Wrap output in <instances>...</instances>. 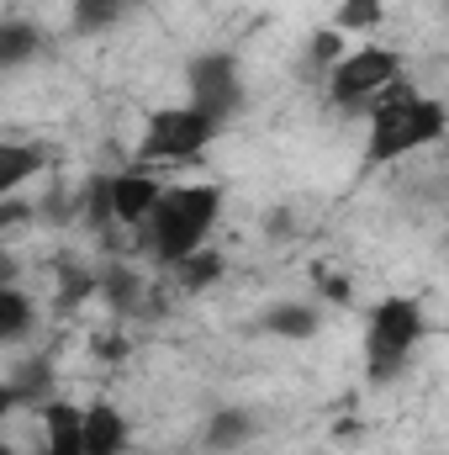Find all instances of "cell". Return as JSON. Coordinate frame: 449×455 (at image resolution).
<instances>
[{
    "label": "cell",
    "instance_id": "cell-1",
    "mask_svg": "<svg viewBox=\"0 0 449 455\" xmlns=\"http://www.w3.org/2000/svg\"><path fill=\"white\" fill-rule=\"evenodd\" d=\"M449 138V107L439 96L413 91L407 80H397L370 112H365V170L381 164H402L418 148H434Z\"/></svg>",
    "mask_w": 449,
    "mask_h": 455
},
{
    "label": "cell",
    "instance_id": "cell-2",
    "mask_svg": "<svg viewBox=\"0 0 449 455\" xmlns=\"http://www.w3.org/2000/svg\"><path fill=\"white\" fill-rule=\"evenodd\" d=\"M217 218H223V186H169L164 202L154 207V218L138 233H143V249L154 254V265L175 270L180 259L207 249Z\"/></svg>",
    "mask_w": 449,
    "mask_h": 455
},
{
    "label": "cell",
    "instance_id": "cell-3",
    "mask_svg": "<svg viewBox=\"0 0 449 455\" xmlns=\"http://www.w3.org/2000/svg\"><path fill=\"white\" fill-rule=\"evenodd\" d=\"M423 334H429V318L418 297H381L365 318V381L391 387L407 371V360L418 355Z\"/></svg>",
    "mask_w": 449,
    "mask_h": 455
},
{
    "label": "cell",
    "instance_id": "cell-4",
    "mask_svg": "<svg viewBox=\"0 0 449 455\" xmlns=\"http://www.w3.org/2000/svg\"><path fill=\"white\" fill-rule=\"evenodd\" d=\"M223 138V122L207 112H196L191 101H180V107H159V112H148L143 122V132H138V164H191V159H201L212 143Z\"/></svg>",
    "mask_w": 449,
    "mask_h": 455
},
{
    "label": "cell",
    "instance_id": "cell-5",
    "mask_svg": "<svg viewBox=\"0 0 449 455\" xmlns=\"http://www.w3.org/2000/svg\"><path fill=\"white\" fill-rule=\"evenodd\" d=\"M397 80H407L402 75V53L386 48V43H365V48H349L343 53V64L323 80V96H328V107H338V112H370Z\"/></svg>",
    "mask_w": 449,
    "mask_h": 455
},
{
    "label": "cell",
    "instance_id": "cell-6",
    "mask_svg": "<svg viewBox=\"0 0 449 455\" xmlns=\"http://www.w3.org/2000/svg\"><path fill=\"white\" fill-rule=\"evenodd\" d=\"M185 101L196 112L217 116L223 127L243 112V69H238L232 48H207L185 64Z\"/></svg>",
    "mask_w": 449,
    "mask_h": 455
},
{
    "label": "cell",
    "instance_id": "cell-7",
    "mask_svg": "<svg viewBox=\"0 0 449 455\" xmlns=\"http://www.w3.org/2000/svg\"><path fill=\"white\" fill-rule=\"evenodd\" d=\"M85 413L69 397H48L37 408V455H85Z\"/></svg>",
    "mask_w": 449,
    "mask_h": 455
},
{
    "label": "cell",
    "instance_id": "cell-8",
    "mask_svg": "<svg viewBox=\"0 0 449 455\" xmlns=\"http://www.w3.org/2000/svg\"><path fill=\"white\" fill-rule=\"evenodd\" d=\"M48 397H59V392H53V365H48L43 355L11 360L5 387H0V413H16V408H32V413H37Z\"/></svg>",
    "mask_w": 449,
    "mask_h": 455
},
{
    "label": "cell",
    "instance_id": "cell-9",
    "mask_svg": "<svg viewBox=\"0 0 449 455\" xmlns=\"http://www.w3.org/2000/svg\"><path fill=\"white\" fill-rule=\"evenodd\" d=\"M164 180L148 170V164H132V170H116V223L122 228H143L154 218V207L164 202Z\"/></svg>",
    "mask_w": 449,
    "mask_h": 455
},
{
    "label": "cell",
    "instance_id": "cell-10",
    "mask_svg": "<svg viewBox=\"0 0 449 455\" xmlns=\"http://www.w3.org/2000/svg\"><path fill=\"white\" fill-rule=\"evenodd\" d=\"M75 223L85 233H112L116 223V175L112 170H91L80 186H75Z\"/></svg>",
    "mask_w": 449,
    "mask_h": 455
},
{
    "label": "cell",
    "instance_id": "cell-11",
    "mask_svg": "<svg viewBox=\"0 0 449 455\" xmlns=\"http://www.w3.org/2000/svg\"><path fill=\"white\" fill-rule=\"evenodd\" d=\"M259 435V413L254 408H217L207 424H201V451L207 455H238L254 445Z\"/></svg>",
    "mask_w": 449,
    "mask_h": 455
},
{
    "label": "cell",
    "instance_id": "cell-12",
    "mask_svg": "<svg viewBox=\"0 0 449 455\" xmlns=\"http://www.w3.org/2000/svg\"><path fill=\"white\" fill-rule=\"evenodd\" d=\"M318 329H323V307H318V302H270V307L259 313V334L286 339V344L318 339Z\"/></svg>",
    "mask_w": 449,
    "mask_h": 455
},
{
    "label": "cell",
    "instance_id": "cell-13",
    "mask_svg": "<svg viewBox=\"0 0 449 455\" xmlns=\"http://www.w3.org/2000/svg\"><path fill=\"white\" fill-rule=\"evenodd\" d=\"M127 445H132V424L112 403H91V413H85V455H127Z\"/></svg>",
    "mask_w": 449,
    "mask_h": 455
},
{
    "label": "cell",
    "instance_id": "cell-14",
    "mask_svg": "<svg viewBox=\"0 0 449 455\" xmlns=\"http://www.w3.org/2000/svg\"><path fill=\"white\" fill-rule=\"evenodd\" d=\"M101 297L112 302L116 313H132V318H159V313H154V297H148V286H143V275H138V270H127V265L101 270Z\"/></svg>",
    "mask_w": 449,
    "mask_h": 455
},
{
    "label": "cell",
    "instance_id": "cell-15",
    "mask_svg": "<svg viewBox=\"0 0 449 455\" xmlns=\"http://www.w3.org/2000/svg\"><path fill=\"white\" fill-rule=\"evenodd\" d=\"M132 11H143V0H69V27L80 37L112 32L116 21H127Z\"/></svg>",
    "mask_w": 449,
    "mask_h": 455
},
{
    "label": "cell",
    "instance_id": "cell-16",
    "mask_svg": "<svg viewBox=\"0 0 449 455\" xmlns=\"http://www.w3.org/2000/svg\"><path fill=\"white\" fill-rule=\"evenodd\" d=\"M32 329H37V302H32V291L0 286V344L16 349V344H27Z\"/></svg>",
    "mask_w": 449,
    "mask_h": 455
},
{
    "label": "cell",
    "instance_id": "cell-17",
    "mask_svg": "<svg viewBox=\"0 0 449 455\" xmlns=\"http://www.w3.org/2000/svg\"><path fill=\"white\" fill-rule=\"evenodd\" d=\"M32 59H43V27H32L21 16H5L0 21V69H21Z\"/></svg>",
    "mask_w": 449,
    "mask_h": 455
},
{
    "label": "cell",
    "instance_id": "cell-18",
    "mask_svg": "<svg viewBox=\"0 0 449 455\" xmlns=\"http://www.w3.org/2000/svg\"><path fill=\"white\" fill-rule=\"evenodd\" d=\"M48 154L32 143H0V196H21V186L32 175H43Z\"/></svg>",
    "mask_w": 449,
    "mask_h": 455
},
{
    "label": "cell",
    "instance_id": "cell-19",
    "mask_svg": "<svg viewBox=\"0 0 449 455\" xmlns=\"http://www.w3.org/2000/svg\"><path fill=\"white\" fill-rule=\"evenodd\" d=\"M91 297H101V270L64 259V265H59V297H53V307H59V313H75V307H85Z\"/></svg>",
    "mask_w": 449,
    "mask_h": 455
},
{
    "label": "cell",
    "instance_id": "cell-20",
    "mask_svg": "<svg viewBox=\"0 0 449 455\" xmlns=\"http://www.w3.org/2000/svg\"><path fill=\"white\" fill-rule=\"evenodd\" d=\"M223 270H227L223 249H196V254H191V259H180L169 275H175V286H180V291H191V297H196V291L217 286V281H223Z\"/></svg>",
    "mask_w": 449,
    "mask_h": 455
},
{
    "label": "cell",
    "instance_id": "cell-21",
    "mask_svg": "<svg viewBox=\"0 0 449 455\" xmlns=\"http://www.w3.org/2000/svg\"><path fill=\"white\" fill-rule=\"evenodd\" d=\"M343 53H349V37L338 32L334 21L318 27V32L307 37V75H323V80H328L338 64H343Z\"/></svg>",
    "mask_w": 449,
    "mask_h": 455
},
{
    "label": "cell",
    "instance_id": "cell-22",
    "mask_svg": "<svg viewBox=\"0 0 449 455\" xmlns=\"http://www.w3.org/2000/svg\"><path fill=\"white\" fill-rule=\"evenodd\" d=\"M386 21V0H338L334 5V27L343 37H354V32H375Z\"/></svg>",
    "mask_w": 449,
    "mask_h": 455
},
{
    "label": "cell",
    "instance_id": "cell-23",
    "mask_svg": "<svg viewBox=\"0 0 449 455\" xmlns=\"http://www.w3.org/2000/svg\"><path fill=\"white\" fill-rule=\"evenodd\" d=\"M32 218H37L32 202H21V196H0V233H5V238L21 233V223H32Z\"/></svg>",
    "mask_w": 449,
    "mask_h": 455
},
{
    "label": "cell",
    "instance_id": "cell-24",
    "mask_svg": "<svg viewBox=\"0 0 449 455\" xmlns=\"http://www.w3.org/2000/svg\"><path fill=\"white\" fill-rule=\"evenodd\" d=\"M312 281H318V291H323V302H349V275H334L328 265H312Z\"/></svg>",
    "mask_w": 449,
    "mask_h": 455
},
{
    "label": "cell",
    "instance_id": "cell-25",
    "mask_svg": "<svg viewBox=\"0 0 449 455\" xmlns=\"http://www.w3.org/2000/svg\"><path fill=\"white\" fill-rule=\"evenodd\" d=\"M291 223H296V218H291V207L264 212V238H275V243H280V238H291Z\"/></svg>",
    "mask_w": 449,
    "mask_h": 455
},
{
    "label": "cell",
    "instance_id": "cell-26",
    "mask_svg": "<svg viewBox=\"0 0 449 455\" xmlns=\"http://www.w3.org/2000/svg\"><path fill=\"white\" fill-rule=\"evenodd\" d=\"M445 11H449V0H445Z\"/></svg>",
    "mask_w": 449,
    "mask_h": 455
},
{
    "label": "cell",
    "instance_id": "cell-27",
    "mask_svg": "<svg viewBox=\"0 0 449 455\" xmlns=\"http://www.w3.org/2000/svg\"><path fill=\"white\" fill-rule=\"evenodd\" d=\"M143 5H148V0H143Z\"/></svg>",
    "mask_w": 449,
    "mask_h": 455
}]
</instances>
